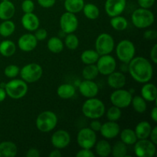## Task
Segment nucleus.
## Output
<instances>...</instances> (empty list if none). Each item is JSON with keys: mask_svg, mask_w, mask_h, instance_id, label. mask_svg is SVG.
I'll return each instance as SVG.
<instances>
[{"mask_svg": "<svg viewBox=\"0 0 157 157\" xmlns=\"http://www.w3.org/2000/svg\"><path fill=\"white\" fill-rule=\"evenodd\" d=\"M110 23L111 27L114 30L119 31V32L126 30L128 27V21H127V19L125 17L121 16V15L111 17Z\"/></svg>", "mask_w": 157, "mask_h": 157, "instance_id": "2f4dec72", "label": "nucleus"}, {"mask_svg": "<svg viewBox=\"0 0 157 157\" xmlns=\"http://www.w3.org/2000/svg\"><path fill=\"white\" fill-rule=\"evenodd\" d=\"M77 157H94L95 153L90 149L81 148L78 153H76Z\"/></svg>", "mask_w": 157, "mask_h": 157, "instance_id": "37998d69", "label": "nucleus"}, {"mask_svg": "<svg viewBox=\"0 0 157 157\" xmlns=\"http://www.w3.org/2000/svg\"><path fill=\"white\" fill-rule=\"evenodd\" d=\"M119 135L121 136V140L127 146L134 145V144L138 140L134 130L130 128H126L121 130Z\"/></svg>", "mask_w": 157, "mask_h": 157, "instance_id": "cd10ccee", "label": "nucleus"}, {"mask_svg": "<svg viewBox=\"0 0 157 157\" xmlns=\"http://www.w3.org/2000/svg\"><path fill=\"white\" fill-rule=\"evenodd\" d=\"M64 44L69 50H75L79 46V38L74 33L67 34L64 38Z\"/></svg>", "mask_w": 157, "mask_h": 157, "instance_id": "4c0bfd02", "label": "nucleus"}, {"mask_svg": "<svg viewBox=\"0 0 157 157\" xmlns=\"http://www.w3.org/2000/svg\"><path fill=\"white\" fill-rule=\"evenodd\" d=\"M144 38L150 41H154L157 38V32L155 29H148L144 32Z\"/></svg>", "mask_w": 157, "mask_h": 157, "instance_id": "c03bdc74", "label": "nucleus"}, {"mask_svg": "<svg viewBox=\"0 0 157 157\" xmlns=\"http://www.w3.org/2000/svg\"><path fill=\"white\" fill-rule=\"evenodd\" d=\"M37 2H38V4L42 8L48 9L55 6L56 0H37Z\"/></svg>", "mask_w": 157, "mask_h": 157, "instance_id": "a18cd8bd", "label": "nucleus"}, {"mask_svg": "<svg viewBox=\"0 0 157 157\" xmlns=\"http://www.w3.org/2000/svg\"><path fill=\"white\" fill-rule=\"evenodd\" d=\"M98 141L96 132L92 130L90 127L81 129L77 135V142L81 148L90 149L94 147Z\"/></svg>", "mask_w": 157, "mask_h": 157, "instance_id": "1a4fd4ad", "label": "nucleus"}, {"mask_svg": "<svg viewBox=\"0 0 157 157\" xmlns=\"http://www.w3.org/2000/svg\"><path fill=\"white\" fill-rule=\"evenodd\" d=\"M136 48L130 40L124 39L116 47V55L118 59L124 64H128L135 57Z\"/></svg>", "mask_w": 157, "mask_h": 157, "instance_id": "423d86ee", "label": "nucleus"}, {"mask_svg": "<svg viewBox=\"0 0 157 157\" xmlns=\"http://www.w3.org/2000/svg\"><path fill=\"white\" fill-rule=\"evenodd\" d=\"M76 93V89L71 84H62L58 86L57 94L61 99L67 100L73 98Z\"/></svg>", "mask_w": 157, "mask_h": 157, "instance_id": "a878e982", "label": "nucleus"}, {"mask_svg": "<svg viewBox=\"0 0 157 157\" xmlns=\"http://www.w3.org/2000/svg\"><path fill=\"white\" fill-rule=\"evenodd\" d=\"M35 37L36 38L37 41H44L48 37V32L46 29H41V28H38L35 31Z\"/></svg>", "mask_w": 157, "mask_h": 157, "instance_id": "79ce46f5", "label": "nucleus"}, {"mask_svg": "<svg viewBox=\"0 0 157 157\" xmlns=\"http://www.w3.org/2000/svg\"><path fill=\"white\" fill-rule=\"evenodd\" d=\"M150 117L153 120V122H157V107L156 106L153 107L151 112H150Z\"/></svg>", "mask_w": 157, "mask_h": 157, "instance_id": "864d4df0", "label": "nucleus"}, {"mask_svg": "<svg viewBox=\"0 0 157 157\" xmlns=\"http://www.w3.org/2000/svg\"><path fill=\"white\" fill-rule=\"evenodd\" d=\"M99 75V71L96 64H86L82 70V77L85 80H94Z\"/></svg>", "mask_w": 157, "mask_h": 157, "instance_id": "e433bc0d", "label": "nucleus"}, {"mask_svg": "<svg viewBox=\"0 0 157 157\" xmlns=\"http://www.w3.org/2000/svg\"><path fill=\"white\" fill-rule=\"evenodd\" d=\"M152 130V126L147 121H141L139 124H136L135 127V133L138 140L148 139L150 136V132Z\"/></svg>", "mask_w": 157, "mask_h": 157, "instance_id": "b1692460", "label": "nucleus"}, {"mask_svg": "<svg viewBox=\"0 0 157 157\" xmlns=\"http://www.w3.org/2000/svg\"><path fill=\"white\" fill-rule=\"evenodd\" d=\"M84 4V0H64V6L66 12L76 14L82 11Z\"/></svg>", "mask_w": 157, "mask_h": 157, "instance_id": "bb28decb", "label": "nucleus"}, {"mask_svg": "<svg viewBox=\"0 0 157 157\" xmlns=\"http://www.w3.org/2000/svg\"><path fill=\"white\" fill-rule=\"evenodd\" d=\"M150 57L152 62L156 64L157 63V44H154L152 47L151 50H150Z\"/></svg>", "mask_w": 157, "mask_h": 157, "instance_id": "09e8293b", "label": "nucleus"}, {"mask_svg": "<svg viewBox=\"0 0 157 157\" xmlns=\"http://www.w3.org/2000/svg\"><path fill=\"white\" fill-rule=\"evenodd\" d=\"M140 96L147 102H154L157 98V88L154 84L147 82L143 85L140 90Z\"/></svg>", "mask_w": 157, "mask_h": 157, "instance_id": "412c9836", "label": "nucleus"}, {"mask_svg": "<svg viewBox=\"0 0 157 157\" xmlns=\"http://www.w3.org/2000/svg\"><path fill=\"white\" fill-rule=\"evenodd\" d=\"M133 110L138 113H144L147 109V101L141 96L136 95L132 98L131 104Z\"/></svg>", "mask_w": 157, "mask_h": 157, "instance_id": "f704fd0d", "label": "nucleus"}, {"mask_svg": "<svg viewBox=\"0 0 157 157\" xmlns=\"http://www.w3.org/2000/svg\"><path fill=\"white\" fill-rule=\"evenodd\" d=\"M62 156L61 153V150L55 148V150H52L49 153V157H61Z\"/></svg>", "mask_w": 157, "mask_h": 157, "instance_id": "603ef678", "label": "nucleus"}, {"mask_svg": "<svg viewBox=\"0 0 157 157\" xmlns=\"http://www.w3.org/2000/svg\"><path fill=\"white\" fill-rule=\"evenodd\" d=\"M20 68L15 64H9L6 66L4 70V75L7 77L8 78L13 79L15 78L18 75H19Z\"/></svg>", "mask_w": 157, "mask_h": 157, "instance_id": "ea45409f", "label": "nucleus"}, {"mask_svg": "<svg viewBox=\"0 0 157 157\" xmlns=\"http://www.w3.org/2000/svg\"><path fill=\"white\" fill-rule=\"evenodd\" d=\"M115 41L108 33H101L95 41V50L100 55H110L114 50Z\"/></svg>", "mask_w": 157, "mask_h": 157, "instance_id": "6e6552de", "label": "nucleus"}, {"mask_svg": "<svg viewBox=\"0 0 157 157\" xmlns=\"http://www.w3.org/2000/svg\"><path fill=\"white\" fill-rule=\"evenodd\" d=\"M21 78L27 84H32L41 79L43 75V69L37 63H29L20 69Z\"/></svg>", "mask_w": 157, "mask_h": 157, "instance_id": "0eeeda50", "label": "nucleus"}, {"mask_svg": "<svg viewBox=\"0 0 157 157\" xmlns=\"http://www.w3.org/2000/svg\"><path fill=\"white\" fill-rule=\"evenodd\" d=\"M95 153L100 157H107L111 153V145L107 140L97 141L94 145Z\"/></svg>", "mask_w": 157, "mask_h": 157, "instance_id": "393cba45", "label": "nucleus"}, {"mask_svg": "<svg viewBox=\"0 0 157 157\" xmlns=\"http://www.w3.org/2000/svg\"><path fill=\"white\" fill-rule=\"evenodd\" d=\"M48 49L53 54H59L63 51L64 44L58 37H52L47 42Z\"/></svg>", "mask_w": 157, "mask_h": 157, "instance_id": "c85d7f7f", "label": "nucleus"}, {"mask_svg": "<svg viewBox=\"0 0 157 157\" xmlns=\"http://www.w3.org/2000/svg\"><path fill=\"white\" fill-rule=\"evenodd\" d=\"M40 155L39 150L36 148H30L25 153L27 157H39Z\"/></svg>", "mask_w": 157, "mask_h": 157, "instance_id": "8fccbe9b", "label": "nucleus"}, {"mask_svg": "<svg viewBox=\"0 0 157 157\" xmlns=\"http://www.w3.org/2000/svg\"><path fill=\"white\" fill-rule=\"evenodd\" d=\"M101 135L107 140H112L116 138L121 132V127L117 122L108 121L101 125L100 130Z\"/></svg>", "mask_w": 157, "mask_h": 157, "instance_id": "dca6fc26", "label": "nucleus"}, {"mask_svg": "<svg viewBox=\"0 0 157 157\" xmlns=\"http://www.w3.org/2000/svg\"><path fill=\"white\" fill-rule=\"evenodd\" d=\"M21 9L25 13H31L35 10V3L32 0H24L21 2Z\"/></svg>", "mask_w": 157, "mask_h": 157, "instance_id": "a19ab883", "label": "nucleus"}, {"mask_svg": "<svg viewBox=\"0 0 157 157\" xmlns=\"http://www.w3.org/2000/svg\"><path fill=\"white\" fill-rule=\"evenodd\" d=\"M16 52V45L11 40H5L0 42V54L4 57H11Z\"/></svg>", "mask_w": 157, "mask_h": 157, "instance_id": "c756f323", "label": "nucleus"}, {"mask_svg": "<svg viewBox=\"0 0 157 157\" xmlns=\"http://www.w3.org/2000/svg\"><path fill=\"white\" fill-rule=\"evenodd\" d=\"M102 124L101 121H98V119H94L90 124V128L94 132H99L101 130V127Z\"/></svg>", "mask_w": 157, "mask_h": 157, "instance_id": "de8ad7c7", "label": "nucleus"}, {"mask_svg": "<svg viewBox=\"0 0 157 157\" xmlns=\"http://www.w3.org/2000/svg\"><path fill=\"white\" fill-rule=\"evenodd\" d=\"M21 22L23 28L29 32H35L40 25L39 18L33 12L25 13L21 17Z\"/></svg>", "mask_w": 157, "mask_h": 157, "instance_id": "6ab92c4d", "label": "nucleus"}, {"mask_svg": "<svg viewBox=\"0 0 157 157\" xmlns=\"http://www.w3.org/2000/svg\"><path fill=\"white\" fill-rule=\"evenodd\" d=\"M127 7V0H106L104 9L109 17L120 15Z\"/></svg>", "mask_w": 157, "mask_h": 157, "instance_id": "2eb2a0df", "label": "nucleus"}, {"mask_svg": "<svg viewBox=\"0 0 157 157\" xmlns=\"http://www.w3.org/2000/svg\"><path fill=\"white\" fill-rule=\"evenodd\" d=\"M131 21L133 25L137 29H147L154 23L155 16L153 12L149 9L139 8L133 11Z\"/></svg>", "mask_w": 157, "mask_h": 157, "instance_id": "7ed1b4c3", "label": "nucleus"}, {"mask_svg": "<svg viewBox=\"0 0 157 157\" xmlns=\"http://www.w3.org/2000/svg\"><path fill=\"white\" fill-rule=\"evenodd\" d=\"M15 13V7L10 0L2 1L0 2V19L3 21L11 19Z\"/></svg>", "mask_w": 157, "mask_h": 157, "instance_id": "4be33fe9", "label": "nucleus"}, {"mask_svg": "<svg viewBox=\"0 0 157 157\" xmlns=\"http://www.w3.org/2000/svg\"><path fill=\"white\" fill-rule=\"evenodd\" d=\"M2 1H9V0H2Z\"/></svg>", "mask_w": 157, "mask_h": 157, "instance_id": "6e6d98bb", "label": "nucleus"}, {"mask_svg": "<svg viewBox=\"0 0 157 157\" xmlns=\"http://www.w3.org/2000/svg\"><path fill=\"white\" fill-rule=\"evenodd\" d=\"M114 157H125L127 156V147L121 140L117 141L111 146V153Z\"/></svg>", "mask_w": 157, "mask_h": 157, "instance_id": "c9c22d12", "label": "nucleus"}, {"mask_svg": "<svg viewBox=\"0 0 157 157\" xmlns=\"http://www.w3.org/2000/svg\"><path fill=\"white\" fill-rule=\"evenodd\" d=\"M82 11L86 18L90 20L97 19L100 15L99 8L93 3L84 4Z\"/></svg>", "mask_w": 157, "mask_h": 157, "instance_id": "473e14b6", "label": "nucleus"}, {"mask_svg": "<svg viewBox=\"0 0 157 157\" xmlns=\"http://www.w3.org/2000/svg\"><path fill=\"white\" fill-rule=\"evenodd\" d=\"M149 138H150V140L154 144H157V127L154 126L153 127H152L151 132H150V134Z\"/></svg>", "mask_w": 157, "mask_h": 157, "instance_id": "3c124183", "label": "nucleus"}, {"mask_svg": "<svg viewBox=\"0 0 157 157\" xmlns=\"http://www.w3.org/2000/svg\"><path fill=\"white\" fill-rule=\"evenodd\" d=\"M51 143L55 148L62 150L69 146L71 143V135L67 130H58L53 133L51 137Z\"/></svg>", "mask_w": 157, "mask_h": 157, "instance_id": "4468645a", "label": "nucleus"}, {"mask_svg": "<svg viewBox=\"0 0 157 157\" xmlns=\"http://www.w3.org/2000/svg\"><path fill=\"white\" fill-rule=\"evenodd\" d=\"M38 44V41L32 33H25L21 35L18 40V47L24 52H32Z\"/></svg>", "mask_w": 157, "mask_h": 157, "instance_id": "a211bd4d", "label": "nucleus"}, {"mask_svg": "<svg viewBox=\"0 0 157 157\" xmlns=\"http://www.w3.org/2000/svg\"><path fill=\"white\" fill-rule=\"evenodd\" d=\"M100 55L93 49H87L84 51L81 55V60L84 64H96Z\"/></svg>", "mask_w": 157, "mask_h": 157, "instance_id": "7c9ffc66", "label": "nucleus"}, {"mask_svg": "<svg viewBox=\"0 0 157 157\" xmlns=\"http://www.w3.org/2000/svg\"><path fill=\"white\" fill-rule=\"evenodd\" d=\"M96 65L99 74L107 76L116 70L117 61L116 59L112 55H110V54L100 55L98 61L96 62Z\"/></svg>", "mask_w": 157, "mask_h": 157, "instance_id": "f8f14e48", "label": "nucleus"}, {"mask_svg": "<svg viewBox=\"0 0 157 157\" xmlns=\"http://www.w3.org/2000/svg\"><path fill=\"white\" fill-rule=\"evenodd\" d=\"M128 71L134 81L140 84L150 82L153 76L151 62L144 57H134L128 63Z\"/></svg>", "mask_w": 157, "mask_h": 157, "instance_id": "f257e3e1", "label": "nucleus"}, {"mask_svg": "<svg viewBox=\"0 0 157 157\" xmlns=\"http://www.w3.org/2000/svg\"><path fill=\"white\" fill-rule=\"evenodd\" d=\"M156 0H137L138 5L140 6V8L144 9H149L153 7Z\"/></svg>", "mask_w": 157, "mask_h": 157, "instance_id": "49530a36", "label": "nucleus"}, {"mask_svg": "<svg viewBox=\"0 0 157 157\" xmlns=\"http://www.w3.org/2000/svg\"><path fill=\"white\" fill-rule=\"evenodd\" d=\"M15 24L12 20H4L0 24V35L4 38L11 36L15 32Z\"/></svg>", "mask_w": 157, "mask_h": 157, "instance_id": "72a5a7b5", "label": "nucleus"}, {"mask_svg": "<svg viewBox=\"0 0 157 157\" xmlns=\"http://www.w3.org/2000/svg\"><path fill=\"white\" fill-rule=\"evenodd\" d=\"M6 97H7V94H6L5 88L0 87V103L3 102L6 100Z\"/></svg>", "mask_w": 157, "mask_h": 157, "instance_id": "5fc2aeb1", "label": "nucleus"}, {"mask_svg": "<svg viewBox=\"0 0 157 157\" xmlns=\"http://www.w3.org/2000/svg\"><path fill=\"white\" fill-rule=\"evenodd\" d=\"M132 94L129 90L124 89H116L111 93L110 100L113 106L119 107L121 109L127 108L131 104Z\"/></svg>", "mask_w": 157, "mask_h": 157, "instance_id": "9d476101", "label": "nucleus"}, {"mask_svg": "<svg viewBox=\"0 0 157 157\" xmlns=\"http://www.w3.org/2000/svg\"><path fill=\"white\" fill-rule=\"evenodd\" d=\"M79 92L86 98H95L99 92L98 85L92 80H85L81 81L79 84Z\"/></svg>", "mask_w": 157, "mask_h": 157, "instance_id": "f3484780", "label": "nucleus"}, {"mask_svg": "<svg viewBox=\"0 0 157 157\" xmlns=\"http://www.w3.org/2000/svg\"><path fill=\"white\" fill-rule=\"evenodd\" d=\"M58 124V117L56 113L51 110L41 112L37 117L35 125L41 133H49L56 127Z\"/></svg>", "mask_w": 157, "mask_h": 157, "instance_id": "20e7f679", "label": "nucleus"}, {"mask_svg": "<svg viewBox=\"0 0 157 157\" xmlns=\"http://www.w3.org/2000/svg\"><path fill=\"white\" fill-rule=\"evenodd\" d=\"M7 96L14 100H18L24 98L28 93L29 87L28 84L22 79H11L9 82L5 84Z\"/></svg>", "mask_w": 157, "mask_h": 157, "instance_id": "39448f33", "label": "nucleus"}, {"mask_svg": "<svg viewBox=\"0 0 157 157\" xmlns=\"http://www.w3.org/2000/svg\"><path fill=\"white\" fill-rule=\"evenodd\" d=\"M60 27L64 34L74 33L78 28V19L75 14L65 12L60 18Z\"/></svg>", "mask_w": 157, "mask_h": 157, "instance_id": "ddd939ff", "label": "nucleus"}, {"mask_svg": "<svg viewBox=\"0 0 157 157\" xmlns=\"http://www.w3.org/2000/svg\"><path fill=\"white\" fill-rule=\"evenodd\" d=\"M133 150L138 157H153L156 153V145L150 140H137L134 144Z\"/></svg>", "mask_w": 157, "mask_h": 157, "instance_id": "9b49d317", "label": "nucleus"}, {"mask_svg": "<svg viewBox=\"0 0 157 157\" xmlns=\"http://www.w3.org/2000/svg\"><path fill=\"white\" fill-rule=\"evenodd\" d=\"M18 153V147L12 141L0 143V157H14Z\"/></svg>", "mask_w": 157, "mask_h": 157, "instance_id": "5701e85b", "label": "nucleus"}, {"mask_svg": "<svg viewBox=\"0 0 157 157\" xmlns=\"http://www.w3.org/2000/svg\"><path fill=\"white\" fill-rule=\"evenodd\" d=\"M82 113L90 120L100 119L105 114L106 107L104 102L98 98H87L82 105Z\"/></svg>", "mask_w": 157, "mask_h": 157, "instance_id": "f03ea898", "label": "nucleus"}, {"mask_svg": "<svg viewBox=\"0 0 157 157\" xmlns=\"http://www.w3.org/2000/svg\"><path fill=\"white\" fill-rule=\"evenodd\" d=\"M105 113L108 121H114V122H117L122 116L121 109L113 105L110 107L107 111H105Z\"/></svg>", "mask_w": 157, "mask_h": 157, "instance_id": "58836bf2", "label": "nucleus"}, {"mask_svg": "<svg viewBox=\"0 0 157 157\" xmlns=\"http://www.w3.org/2000/svg\"><path fill=\"white\" fill-rule=\"evenodd\" d=\"M126 83H127V78L122 72L114 71L111 74L107 75V84L114 90L123 88L125 86Z\"/></svg>", "mask_w": 157, "mask_h": 157, "instance_id": "aec40b11", "label": "nucleus"}]
</instances>
